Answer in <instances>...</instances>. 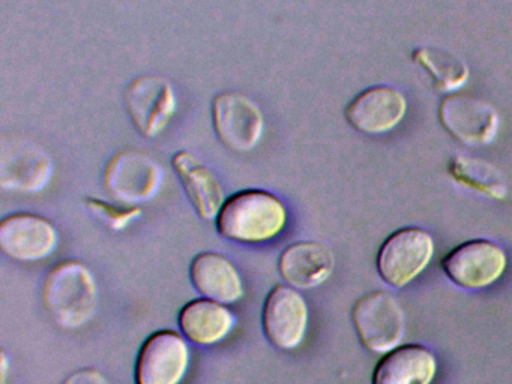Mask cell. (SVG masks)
I'll use <instances>...</instances> for the list:
<instances>
[{
    "mask_svg": "<svg viewBox=\"0 0 512 384\" xmlns=\"http://www.w3.org/2000/svg\"><path fill=\"white\" fill-rule=\"evenodd\" d=\"M289 221L286 204L266 189H242L224 201L215 218L218 234L245 245H260L280 236Z\"/></svg>",
    "mask_w": 512,
    "mask_h": 384,
    "instance_id": "6da1fadb",
    "label": "cell"
},
{
    "mask_svg": "<svg viewBox=\"0 0 512 384\" xmlns=\"http://www.w3.org/2000/svg\"><path fill=\"white\" fill-rule=\"evenodd\" d=\"M44 308L62 329L86 326L98 311L100 290L94 273L79 260H62L41 285Z\"/></svg>",
    "mask_w": 512,
    "mask_h": 384,
    "instance_id": "7a4b0ae2",
    "label": "cell"
},
{
    "mask_svg": "<svg viewBox=\"0 0 512 384\" xmlns=\"http://www.w3.org/2000/svg\"><path fill=\"white\" fill-rule=\"evenodd\" d=\"M163 177V168L148 153L127 149L107 162L103 183L116 203L140 206L157 197Z\"/></svg>",
    "mask_w": 512,
    "mask_h": 384,
    "instance_id": "3957f363",
    "label": "cell"
},
{
    "mask_svg": "<svg viewBox=\"0 0 512 384\" xmlns=\"http://www.w3.org/2000/svg\"><path fill=\"white\" fill-rule=\"evenodd\" d=\"M212 125L224 146L233 152L256 149L265 134L262 108L241 92H221L211 105Z\"/></svg>",
    "mask_w": 512,
    "mask_h": 384,
    "instance_id": "277c9868",
    "label": "cell"
},
{
    "mask_svg": "<svg viewBox=\"0 0 512 384\" xmlns=\"http://www.w3.org/2000/svg\"><path fill=\"white\" fill-rule=\"evenodd\" d=\"M125 107L140 135L157 138L169 128L178 111L175 87L161 75H140L125 89Z\"/></svg>",
    "mask_w": 512,
    "mask_h": 384,
    "instance_id": "5b68a950",
    "label": "cell"
},
{
    "mask_svg": "<svg viewBox=\"0 0 512 384\" xmlns=\"http://www.w3.org/2000/svg\"><path fill=\"white\" fill-rule=\"evenodd\" d=\"M434 255V240L419 227H404L386 237L377 254L380 278L403 288L424 272Z\"/></svg>",
    "mask_w": 512,
    "mask_h": 384,
    "instance_id": "8992f818",
    "label": "cell"
},
{
    "mask_svg": "<svg viewBox=\"0 0 512 384\" xmlns=\"http://www.w3.org/2000/svg\"><path fill=\"white\" fill-rule=\"evenodd\" d=\"M352 318L359 339L373 353H388L397 348L406 330L403 308L385 291H371L358 299Z\"/></svg>",
    "mask_w": 512,
    "mask_h": 384,
    "instance_id": "52a82bcc",
    "label": "cell"
},
{
    "mask_svg": "<svg viewBox=\"0 0 512 384\" xmlns=\"http://www.w3.org/2000/svg\"><path fill=\"white\" fill-rule=\"evenodd\" d=\"M191 350L184 335L163 329L151 333L134 365L136 384H181L190 368Z\"/></svg>",
    "mask_w": 512,
    "mask_h": 384,
    "instance_id": "ba28073f",
    "label": "cell"
},
{
    "mask_svg": "<svg viewBox=\"0 0 512 384\" xmlns=\"http://www.w3.org/2000/svg\"><path fill=\"white\" fill-rule=\"evenodd\" d=\"M53 176L50 153L22 137L4 138L0 147V186L20 194L43 191Z\"/></svg>",
    "mask_w": 512,
    "mask_h": 384,
    "instance_id": "9c48e42d",
    "label": "cell"
},
{
    "mask_svg": "<svg viewBox=\"0 0 512 384\" xmlns=\"http://www.w3.org/2000/svg\"><path fill=\"white\" fill-rule=\"evenodd\" d=\"M308 320L307 302L296 288L278 284L269 291L263 303L262 327L275 348L296 350L307 335Z\"/></svg>",
    "mask_w": 512,
    "mask_h": 384,
    "instance_id": "30bf717a",
    "label": "cell"
},
{
    "mask_svg": "<svg viewBox=\"0 0 512 384\" xmlns=\"http://www.w3.org/2000/svg\"><path fill=\"white\" fill-rule=\"evenodd\" d=\"M442 269L458 287L481 290L494 284L505 272L506 255L490 240H469L443 257Z\"/></svg>",
    "mask_w": 512,
    "mask_h": 384,
    "instance_id": "8fae6325",
    "label": "cell"
},
{
    "mask_svg": "<svg viewBox=\"0 0 512 384\" xmlns=\"http://www.w3.org/2000/svg\"><path fill=\"white\" fill-rule=\"evenodd\" d=\"M58 245L59 233L55 225L37 213H11L0 221V249L14 260H44Z\"/></svg>",
    "mask_w": 512,
    "mask_h": 384,
    "instance_id": "7c38bea8",
    "label": "cell"
},
{
    "mask_svg": "<svg viewBox=\"0 0 512 384\" xmlns=\"http://www.w3.org/2000/svg\"><path fill=\"white\" fill-rule=\"evenodd\" d=\"M407 113L401 90L380 84L362 90L344 108L347 123L365 135H382L400 125Z\"/></svg>",
    "mask_w": 512,
    "mask_h": 384,
    "instance_id": "4fadbf2b",
    "label": "cell"
},
{
    "mask_svg": "<svg viewBox=\"0 0 512 384\" xmlns=\"http://www.w3.org/2000/svg\"><path fill=\"white\" fill-rule=\"evenodd\" d=\"M440 120L467 146L490 144L499 128V116L494 107L469 96H446L440 104Z\"/></svg>",
    "mask_w": 512,
    "mask_h": 384,
    "instance_id": "5bb4252c",
    "label": "cell"
},
{
    "mask_svg": "<svg viewBox=\"0 0 512 384\" xmlns=\"http://www.w3.org/2000/svg\"><path fill=\"white\" fill-rule=\"evenodd\" d=\"M172 167L197 215L205 221H215L226 201L217 174L206 167L193 152L185 149L178 150L172 156Z\"/></svg>",
    "mask_w": 512,
    "mask_h": 384,
    "instance_id": "9a60e30c",
    "label": "cell"
},
{
    "mask_svg": "<svg viewBox=\"0 0 512 384\" xmlns=\"http://www.w3.org/2000/svg\"><path fill=\"white\" fill-rule=\"evenodd\" d=\"M334 254L319 242L302 240L286 246L278 258L281 278L293 288L311 290L331 278Z\"/></svg>",
    "mask_w": 512,
    "mask_h": 384,
    "instance_id": "2e32d148",
    "label": "cell"
},
{
    "mask_svg": "<svg viewBox=\"0 0 512 384\" xmlns=\"http://www.w3.org/2000/svg\"><path fill=\"white\" fill-rule=\"evenodd\" d=\"M193 287L206 299L235 305L244 299L245 288L235 264L218 252H200L190 264Z\"/></svg>",
    "mask_w": 512,
    "mask_h": 384,
    "instance_id": "e0dca14e",
    "label": "cell"
},
{
    "mask_svg": "<svg viewBox=\"0 0 512 384\" xmlns=\"http://www.w3.org/2000/svg\"><path fill=\"white\" fill-rule=\"evenodd\" d=\"M437 360L430 348L421 344L398 345L377 363L371 384H431Z\"/></svg>",
    "mask_w": 512,
    "mask_h": 384,
    "instance_id": "ac0fdd59",
    "label": "cell"
},
{
    "mask_svg": "<svg viewBox=\"0 0 512 384\" xmlns=\"http://www.w3.org/2000/svg\"><path fill=\"white\" fill-rule=\"evenodd\" d=\"M178 324L188 341L197 345H215L232 333L236 317L227 305L202 297L182 306Z\"/></svg>",
    "mask_w": 512,
    "mask_h": 384,
    "instance_id": "d6986e66",
    "label": "cell"
},
{
    "mask_svg": "<svg viewBox=\"0 0 512 384\" xmlns=\"http://www.w3.org/2000/svg\"><path fill=\"white\" fill-rule=\"evenodd\" d=\"M413 60L433 77L440 92H454L469 80V68L463 60L436 48H416Z\"/></svg>",
    "mask_w": 512,
    "mask_h": 384,
    "instance_id": "ffe728a7",
    "label": "cell"
},
{
    "mask_svg": "<svg viewBox=\"0 0 512 384\" xmlns=\"http://www.w3.org/2000/svg\"><path fill=\"white\" fill-rule=\"evenodd\" d=\"M451 173L458 182L466 183L484 194L493 195V197L505 194V191L500 189V180L494 174L493 167L484 162L455 159Z\"/></svg>",
    "mask_w": 512,
    "mask_h": 384,
    "instance_id": "44dd1931",
    "label": "cell"
},
{
    "mask_svg": "<svg viewBox=\"0 0 512 384\" xmlns=\"http://www.w3.org/2000/svg\"><path fill=\"white\" fill-rule=\"evenodd\" d=\"M85 206L94 218L103 222L106 227L113 231H124L134 221H137L143 213V209L140 206L113 204L97 197H86Z\"/></svg>",
    "mask_w": 512,
    "mask_h": 384,
    "instance_id": "7402d4cb",
    "label": "cell"
},
{
    "mask_svg": "<svg viewBox=\"0 0 512 384\" xmlns=\"http://www.w3.org/2000/svg\"><path fill=\"white\" fill-rule=\"evenodd\" d=\"M61 384H112L97 368H82L68 375Z\"/></svg>",
    "mask_w": 512,
    "mask_h": 384,
    "instance_id": "603a6c76",
    "label": "cell"
}]
</instances>
